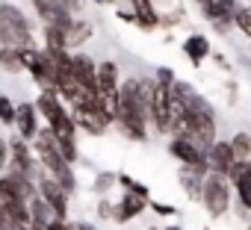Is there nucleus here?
Here are the masks:
<instances>
[{
	"label": "nucleus",
	"instance_id": "1",
	"mask_svg": "<svg viewBox=\"0 0 251 230\" xmlns=\"http://www.w3.org/2000/svg\"><path fill=\"white\" fill-rule=\"evenodd\" d=\"M151 94H154V80H145V77L121 80L115 127L133 142L148 139V130H151Z\"/></svg>",
	"mask_w": 251,
	"mask_h": 230
},
{
	"label": "nucleus",
	"instance_id": "2",
	"mask_svg": "<svg viewBox=\"0 0 251 230\" xmlns=\"http://www.w3.org/2000/svg\"><path fill=\"white\" fill-rule=\"evenodd\" d=\"M233 192V186H230V180L227 177H222V174H207V180H204V189H201V204H204V209H207V215L210 218H222V215H227V209H230V195Z\"/></svg>",
	"mask_w": 251,
	"mask_h": 230
},
{
	"label": "nucleus",
	"instance_id": "3",
	"mask_svg": "<svg viewBox=\"0 0 251 230\" xmlns=\"http://www.w3.org/2000/svg\"><path fill=\"white\" fill-rule=\"evenodd\" d=\"M0 27L6 30V36L12 39L15 47H36V36H33V27H30L27 15L15 3H9V0L0 3Z\"/></svg>",
	"mask_w": 251,
	"mask_h": 230
},
{
	"label": "nucleus",
	"instance_id": "4",
	"mask_svg": "<svg viewBox=\"0 0 251 230\" xmlns=\"http://www.w3.org/2000/svg\"><path fill=\"white\" fill-rule=\"evenodd\" d=\"M239 0H207V3L201 6V15L210 21V27L216 30V33H230V27H233V18H236V12H239ZM236 30V27H233Z\"/></svg>",
	"mask_w": 251,
	"mask_h": 230
},
{
	"label": "nucleus",
	"instance_id": "5",
	"mask_svg": "<svg viewBox=\"0 0 251 230\" xmlns=\"http://www.w3.org/2000/svg\"><path fill=\"white\" fill-rule=\"evenodd\" d=\"M39 195H42V201L56 212V218L59 221H68V207H71V195L53 180V177H48V174H39Z\"/></svg>",
	"mask_w": 251,
	"mask_h": 230
},
{
	"label": "nucleus",
	"instance_id": "6",
	"mask_svg": "<svg viewBox=\"0 0 251 230\" xmlns=\"http://www.w3.org/2000/svg\"><path fill=\"white\" fill-rule=\"evenodd\" d=\"M36 6V15L42 21V27H56V30H65L74 15H71V6L65 0H33Z\"/></svg>",
	"mask_w": 251,
	"mask_h": 230
},
{
	"label": "nucleus",
	"instance_id": "7",
	"mask_svg": "<svg viewBox=\"0 0 251 230\" xmlns=\"http://www.w3.org/2000/svg\"><path fill=\"white\" fill-rule=\"evenodd\" d=\"M172 89L166 83H154L151 94V127L157 133H169V115H172Z\"/></svg>",
	"mask_w": 251,
	"mask_h": 230
},
{
	"label": "nucleus",
	"instance_id": "8",
	"mask_svg": "<svg viewBox=\"0 0 251 230\" xmlns=\"http://www.w3.org/2000/svg\"><path fill=\"white\" fill-rule=\"evenodd\" d=\"M169 154H172L183 168H201V171H210L207 154H201L198 145H195L192 139H169Z\"/></svg>",
	"mask_w": 251,
	"mask_h": 230
},
{
	"label": "nucleus",
	"instance_id": "9",
	"mask_svg": "<svg viewBox=\"0 0 251 230\" xmlns=\"http://www.w3.org/2000/svg\"><path fill=\"white\" fill-rule=\"evenodd\" d=\"M36 165H39V160H36V151H33V145L30 142H24L21 136H12L9 139V168L12 171H24V174H39L36 171ZM6 168V171H9Z\"/></svg>",
	"mask_w": 251,
	"mask_h": 230
},
{
	"label": "nucleus",
	"instance_id": "10",
	"mask_svg": "<svg viewBox=\"0 0 251 230\" xmlns=\"http://www.w3.org/2000/svg\"><path fill=\"white\" fill-rule=\"evenodd\" d=\"M71 118L77 124V130H83L86 136H103L112 124L103 118V112L98 106H74L71 109Z\"/></svg>",
	"mask_w": 251,
	"mask_h": 230
},
{
	"label": "nucleus",
	"instance_id": "11",
	"mask_svg": "<svg viewBox=\"0 0 251 230\" xmlns=\"http://www.w3.org/2000/svg\"><path fill=\"white\" fill-rule=\"evenodd\" d=\"M42 115H39V109H36V103H30V100H21L18 103V115H15V130H18V136L24 139V142H36V136L42 133Z\"/></svg>",
	"mask_w": 251,
	"mask_h": 230
},
{
	"label": "nucleus",
	"instance_id": "12",
	"mask_svg": "<svg viewBox=\"0 0 251 230\" xmlns=\"http://www.w3.org/2000/svg\"><path fill=\"white\" fill-rule=\"evenodd\" d=\"M151 207V201L145 198V195H133V192H124L118 201H115V224H127V221H133V218H139L145 209Z\"/></svg>",
	"mask_w": 251,
	"mask_h": 230
},
{
	"label": "nucleus",
	"instance_id": "13",
	"mask_svg": "<svg viewBox=\"0 0 251 230\" xmlns=\"http://www.w3.org/2000/svg\"><path fill=\"white\" fill-rule=\"evenodd\" d=\"M207 162H210V171H213V174H222V177H227V174L233 171V165H236V157H233L230 139H227V142H225V139H219V142L210 148V154H207Z\"/></svg>",
	"mask_w": 251,
	"mask_h": 230
},
{
	"label": "nucleus",
	"instance_id": "14",
	"mask_svg": "<svg viewBox=\"0 0 251 230\" xmlns=\"http://www.w3.org/2000/svg\"><path fill=\"white\" fill-rule=\"evenodd\" d=\"M130 12H133V21L139 30H157L163 24L154 0H130Z\"/></svg>",
	"mask_w": 251,
	"mask_h": 230
},
{
	"label": "nucleus",
	"instance_id": "15",
	"mask_svg": "<svg viewBox=\"0 0 251 230\" xmlns=\"http://www.w3.org/2000/svg\"><path fill=\"white\" fill-rule=\"evenodd\" d=\"M227 180H230V186H233V192H236L239 207L251 209V171H248V165H245V162H236L233 171L227 174Z\"/></svg>",
	"mask_w": 251,
	"mask_h": 230
},
{
	"label": "nucleus",
	"instance_id": "16",
	"mask_svg": "<svg viewBox=\"0 0 251 230\" xmlns=\"http://www.w3.org/2000/svg\"><path fill=\"white\" fill-rule=\"evenodd\" d=\"M183 53H186V59L195 65V68H201V62L213 53V47H210V39L204 36V33H189L186 39H183V47H180Z\"/></svg>",
	"mask_w": 251,
	"mask_h": 230
},
{
	"label": "nucleus",
	"instance_id": "17",
	"mask_svg": "<svg viewBox=\"0 0 251 230\" xmlns=\"http://www.w3.org/2000/svg\"><path fill=\"white\" fill-rule=\"evenodd\" d=\"M62 39H65V50H80L89 39H92V24L83 21V18H74L65 30H62Z\"/></svg>",
	"mask_w": 251,
	"mask_h": 230
},
{
	"label": "nucleus",
	"instance_id": "18",
	"mask_svg": "<svg viewBox=\"0 0 251 230\" xmlns=\"http://www.w3.org/2000/svg\"><path fill=\"white\" fill-rule=\"evenodd\" d=\"M74 80L83 86V89H95V80H98V62L86 53H74Z\"/></svg>",
	"mask_w": 251,
	"mask_h": 230
},
{
	"label": "nucleus",
	"instance_id": "19",
	"mask_svg": "<svg viewBox=\"0 0 251 230\" xmlns=\"http://www.w3.org/2000/svg\"><path fill=\"white\" fill-rule=\"evenodd\" d=\"M0 68L9 71V74H21L24 71L21 47H0Z\"/></svg>",
	"mask_w": 251,
	"mask_h": 230
},
{
	"label": "nucleus",
	"instance_id": "20",
	"mask_svg": "<svg viewBox=\"0 0 251 230\" xmlns=\"http://www.w3.org/2000/svg\"><path fill=\"white\" fill-rule=\"evenodd\" d=\"M230 148H233V157H236V162H248L251 160V133H236V136H230Z\"/></svg>",
	"mask_w": 251,
	"mask_h": 230
},
{
	"label": "nucleus",
	"instance_id": "21",
	"mask_svg": "<svg viewBox=\"0 0 251 230\" xmlns=\"http://www.w3.org/2000/svg\"><path fill=\"white\" fill-rule=\"evenodd\" d=\"M0 201H3L6 207H9V204H27V201L21 198V192L15 189V183L9 180V174H0Z\"/></svg>",
	"mask_w": 251,
	"mask_h": 230
},
{
	"label": "nucleus",
	"instance_id": "22",
	"mask_svg": "<svg viewBox=\"0 0 251 230\" xmlns=\"http://www.w3.org/2000/svg\"><path fill=\"white\" fill-rule=\"evenodd\" d=\"M15 115H18V103L0 92V124H6V127H15Z\"/></svg>",
	"mask_w": 251,
	"mask_h": 230
},
{
	"label": "nucleus",
	"instance_id": "23",
	"mask_svg": "<svg viewBox=\"0 0 251 230\" xmlns=\"http://www.w3.org/2000/svg\"><path fill=\"white\" fill-rule=\"evenodd\" d=\"M233 27L251 42V6H245V3L239 6V12H236V18H233Z\"/></svg>",
	"mask_w": 251,
	"mask_h": 230
},
{
	"label": "nucleus",
	"instance_id": "24",
	"mask_svg": "<svg viewBox=\"0 0 251 230\" xmlns=\"http://www.w3.org/2000/svg\"><path fill=\"white\" fill-rule=\"evenodd\" d=\"M118 186H121L124 192H133V195H145V198H148V186L139 183V180L130 177V174H118Z\"/></svg>",
	"mask_w": 251,
	"mask_h": 230
},
{
	"label": "nucleus",
	"instance_id": "25",
	"mask_svg": "<svg viewBox=\"0 0 251 230\" xmlns=\"http://www.w3.org/2000/svg\"><path fill=\"white\" fill-rule=\"evenodd\" d=\"M154 83H166V86H175L177 83V74L169 68V65H160V68H154V77H151Z\"/></svg>",
	"mask_w": 251,
	"mask_h": 230
},
{
	"label": "nucleus",
	"instance_id": "26",
	"mask_svg": "<svg viewBox=\"0 0 251 230\" xmlns=\"http://www.w3.org/2000/svg\"><path fill=\"white\" fill-rule=\"evenodd\" d=\"M112 183H118V177H115V174H106V171H100V174L95 177V195H106Z\"/></svg>",
	"mask_w": 251,
	"mask_h": 230
},
{
	"label": "nucleus",
	"instance_id": "27",
	"mask_svg": "<svg viewBox=\"0 0 251 230\" xmlns=\"http://www.w3.org/2000/svg\"><path fill=\"white\" fill-rule=\"evenodd\" d=\"M98 215H100L103 221H112V218H115V204L106 201V198H100V201H98Z\"/></svg>",
	"mask_w": 251,
	"mask_h": 230
},
{
	"label": "nucleus",
	"instance_id": "28",
	"mask_svg": "<svg viewBox=\"0 0 251 230\" xmlns=\"http://www.w3.org/2000/svg\"><path fill=\"white\" fill-rule=\"evenodd\" d=\"M151 209H154L157 215H163V218H169V215H177V207H172V204H163V201H151Z\"/></svg>",
	"mask_w": 251,
	"mask_h": 230
},
{
	"label": "nucleus",
	"instance_id": "29",
	"mask_svg": "<svg viewBox=\"0 0 251 230\" xmlns=\"http://www.w3.org/2000/svg\"><path fill=\"white\" fill-rule=\"evenodd\" d=\"M9 168V139L0 136V171Z\"/></svg>",
	"mask_w": 251,
	"mask_h": 230
},
{
	"label": "nucleus",
	"instance_id": "30",
	"mask_svg": "<svg viewBox=\"0 0 251 230\" xmlns=\"http://www.w3.org/2000/svg\"><path fill=\"white\" fill-rule=\"evenodd\" d=\"M71 230H98L92 221H71Z\"/></svg>",
	"mask_w": 251,
	"mask_h": 230
},
{
	"label": "nucleus",
	"instance_id": "31",
	"mask_svg": "<svg viewBox=\"0 0 251 230\" xmlns=\"http://www.w3.org/2000/svg\"><path fill=\"white\" fill-rule=\"evenodd\" d=\"M50 230H71V221H53Z\"/></svg>",
	"mask_w": 251,
	"mask_h": 230
},
{
	"label": "nucleus",
	"instance_id": "32",
	"mask_svg": "<svg viewBox=\"0 0 251 230\" xmlns=\"http://www.w3.org/2000/svg\"><path fill=\"white\" fill-rule=\"evenodd\" d=\"M163 230H183L180 224H169V227H163Z\"/></svg>",
	"mask_w": 251,
	"mask_h": 230
},
{
	"label": "nucleus",
	"instance_id": "33",
	"mask_svg": "<svg viewBox=\"0 0 251 230\" xmlns=\"http://www.w3.org/2000/svg\"><path fill=\"white\" fill-rule=\"evenodd\" d=\"M192 3H195V6H204V3H207V0H192Z\"/></svg>",
	"mask_w": 251,
	"mask_h": 230
},
{
	"label": "nucleus",
	"instance_id": "34",
	"mask_svg": "<svg viewBox=\"0 0 251 230\" xmlns=\"http://www.w3.org/2000/svg\"><path fill=\"white\" fill-rule=\"evenodd\" d=\"M242 3H245V6H251V0H242Z\"/></svg>",
	"mask_w": 251,
	"mask_h": 230
},
{
	"label": "nucleus",
	"instance_id": "35",
	"mask_svg": "<svg viewBox=\"0 0 251 230\" xmlns=\"http://www.w3.org/2000/svg\"><path fill=\"white\" fill-rule=\"evenodd\" d=\"M148 230H163V227H148Z\"/></svg>",
	"mask_w": 251,
	"mask_h": 230
},
{
	"label": "nucleus",
	"instance_id": "36",
	"mask_svg": "<svg viewBox=\"0 0 251 230\" xmlns=\"http://www.w3.org/2000/svg\"><path fill=\"white\" fill-rule=\"evenodd\" d=\"M248 45H251V42H248Z\"/></svg>",
	"mask_w": 251,
	"mask_h": 230
}]
</instances>
